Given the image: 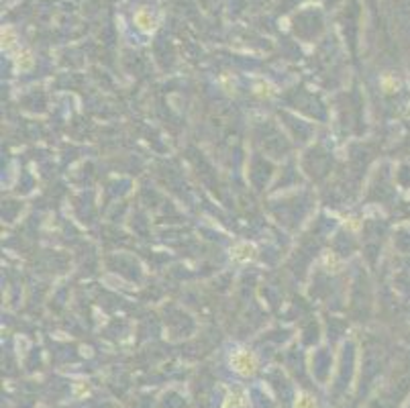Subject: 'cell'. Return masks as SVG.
<instances>
[{
  "instance_id": "obj_1",
  "label": "cell",
  "mask_w": 410,
  "mask_h": 408,
  "mask_svg": "<svg viewBox=\"0 0 410 408\" xmlns=\"http://www.w3.org/2000/svg\"><path fill=\"white\" fill-rule=\"evenodd\" d=\"M231 366L239 376H253L257 372V359L247 349H237L231 355Z\"/></svg>"
},
{
  "instance_id": "obj_2",
  "label": "cell",
  "mask_w": 410,
  "mask_h": 408,
  "mask_svg": "<svg viewBox=\"0 0 410 408\" xmlns=\"http://www.w3.org/2000/svg\"><path fill=\"white\" fill-rule=\"evenodd\" d=\"M222 408H249V400L243 390H233L226 394Z\"/></svg>"
},
{
  "instance_id": "obj_3",
  "label": "cell",
  "mask_w": 410,
  "mask_h": 408,
  "mask_svg": "<svg viewBox=\"0 0 410 408\" xmlns=\"http://www.w3.org/2000/svg\"><path fill=\"white\" fill-rule=\"evenodd\" d=\"M135 25L141 29V31H151L153 29V25H155V20H153V16L147 12V10H137L135 12Z\"/></svg>"
},
{
  "instance_id": "obj_4",
  "label": "cell",
  "mask_w": 410,
  "mask_h": 408,
  "mask_svg": "<svg viewBox=\"0 0 410 408\" xmlns=\"http://www.w3.org/2000/svg\"><path fill=\"white\" fill-rule=\"evenodd\" d=\"M294 408H316V400H314L310 394L302 392V394H298V396H296Z\"/></svg>"
},
{
  "instance_id": "obj_5",
  "label": "cell",
  "mask_w": 410,
  "mask_h": 408,
  "mask_svg": "<svg viewBox=\"0 0 410 408\" xmlns=\"http://www.w3.org/2000/svg\"><path fill=\"white\" fill-rule=\"evenodd\" d=\"M253 247L251 245H241V247H235V251H233V257L235 259H251L253 257Z\"/></svg>"
},
{
  "instance_id": "obj_6",
  "label": "cell",
  "mask_w": 410,
  "mask_h": 408,
  "mask_svg": "<svg viewBox=\"0 0 410 408\" xmlns=\"http://www.w3.org/2000/svg\"><path fill=\"white\" fill-rule=\"evenodd\" d=\"M14 41H16L14 31H12L10 27H4V29H2V47H4V49H10V47L14 45Z\"/></svg>"
},
{
  "instance_id": "obj_7",
  "label": "cell",
  "mask_w": 410,
  "mask_h": 408,
  "mask_svg": "<svg viewBox=\"0 0 410 408\" xmlns=\"http://www.w3.org/2000/svg\"><path fill=\"white\" fill-rule=\"evenodd\" d=\"M16 65H18L20 70H27V67H31V65H33V59H31V53H29L27 49L18 53V59H16Z\"/></svg>"
},
{
  "instance_id": "obj_8",
  "label": "cell",
  "mask_w": 410,
  "mask_h": 408,
  "mask_svg": "<svg viewBox=\"0 0 410 408\" xmlns=\"http://www.w3.org/2000/svg\"><path fill=\"white\" fill-rule=\"evenodd\" d=\"M382 86H384L386 92H392V90L396 88V80L390 78V76H384V78H382Z\"/></svg>"
}]
</instances>
